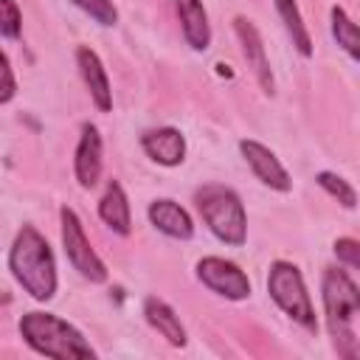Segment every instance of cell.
Returning a JSON list of instances; mask_svg holds the SVG:
<instances>
[{"instance_id": "4fadbf2b", "label": "cell", "mask_w": 360, "mask_h": 360, "mask_svg": "<svg viewBox=\"0 0 360 360\" xmlns=\"http://www.w3.org/2000/svg\"><path fill=\"white\" fill-rule=\"evenodd\" d=\"M180 25H183V37L194 51H205L211 45V22H208V11L202 6V0H174Z\"/></svg>"}, {"instance_id": "8fae6325", "label": "cell", "mask_w": 360, "mask_h": 360, "mask_svg": "<svg viewBox=\"0 0 360 360\" xmlns=\"http://www.w3.org/2000/svg\"><path fill=\"white\" fill-rule=\"evenodd\" d=\"M76 65H79V73L90 90V98L93 104L101 110V112H110L112 110V90H110V79H107V70L98 59V53L87 45H82L76 51Z\"/></svg>"}, {"instance_id": "ac0fdd59", "label": "cell", "mask_w": 360, "mask_h": 360, "mask_svg": "<svg viewBox=\"0 0 360 360\" xmlns=\"http://www.w3.org/2000/svg\"><path fill=\"white\" fill-rule=\"evenodd\" d=\"M332 34H335L338 45H340L352 59H357V25H354V20H352L340 6L332 8Z\"/></svg>"}, {"instance_id": "3957f363", "label": "cell", "mask_w": 360, "mask_h": 360, "mask_svg": "<svg viewBox=\"0 0 360 360\" xmlns=\"http://www.w3.org/2000/svg\"><path fill=\"white\" fill-rule=\"evenodd\" d=\"M20 335L37 354H45L53 360L96 357L93 346L82 338V332L51 312H25L20 318Z\"/></svg>"}, {"instance_id": "7c38bea8", "label": "cell", "mask_w": 360, "mask_h": 360, "mask_svg": "<svg viewBox=\"0 0 360 360\" xmlns=\"http://www.w3.org/2000/svg\"><path fill=\"white\" fill-rule=\"evenodd\" d=\"M143 152L160 166H177L186 155V138L174 127H158L141 135Z\"/></svg>"}, {"instance_id": "d6986e66", "label": "cell", "mask_w": 360, "mask_h": 360, "mask_svg": "<svg viewBox=\"0 0 360 360\" xmlns=\"http://www.w3.org/2000/svg\"><path fill=\"white\" fill-rule=\"evenodd\" d=\"M315 180H318V186H321L323 191H329L332 197H338L340 205H346V208H354V205H357V194H354V188H352L343 177H338V174H332V172H318Z\"/></svg>"}, {"instance_id": "7402d4cb", "label": "cell", "mask_w": 360, "mask_h": 360, "mask_svg": "<svg viewBox=\"0 0 360 360\" xmlns=\"http://www.w3.org/2000/svg\"><path fill=\"white\" fill-rule=\"evenodd\" d=\"M14 93H17V79H14V70H11L8 56L0 51V104L11 101Z\"/></svg>"}, {"instance_id": "ba28073f", "label": "cell", "mask_w": 360, "mask_h": 360, "mask_svg": "<svg viewBox=\"0 0 360 360\" xmlns=\"http://www.w3.org/2000/svg\"><path fill=\"white\" fill-rule=\"evenodd\" d=\"M239 152L245 155V160H248V166H250V172L267 186V188H276V191H290V174H287V169L278 163V158L264 146V143H259V141H250V138H245V141H239Z\"/></svg>"}, {"instance_id": "9a60e30c", "label": "cell", "mask_w": 360, "mask_h": 360, "mask_svg": "<svg viewBox=\"0 0 360 360\" xmlns=\"http://www.w3.org/2000/svg\"><path fill=\"white\" fill-rule=\"evenodd\" d=\"M149 222L172 239H191V233H194V222H191L188 211L183 205H177L174 200H155L149 205Z\"/></svg>"}, {"instance_id": "e0dca14e", "label": "cell", "mask_w": 360, "mask_h": 360, "mask_svg": "<svg viewBox=\"0 0 360 360\" xmlns=\"http://www.w3.org/2000/svg\"><path fill=\"white\" fill-rule=\"evenodd\" d=\"M273 3H276L278 17L284 20V28H287V34H290L295 51H298L301 56H312V37H309V31H307V25H304V17H301V11H298V3H295V0H273Z\"/></svg>"}, {"instance_id": "2e32d148", "label": "cell", "mask_w": 360, "mask_h": 360, "mask_svg": "<svg viewBox=\"0 0 360 360\" xmlns=\"http://www.w3.org/2000/svg\"><path fill=\"white\" fill-rule=\"evenodd\" d=\"M143 315H146L149 326H152L155 332H160L172 346H186V329H183L177 312H174L163 298L149 295V298L143 301Z\"/></svg>"}, {"instance_id": "44dd1931", "label": "cell", "mask_w": 360, "mask_h": 360, "mask_svg": "<svg viewBox=\"0 0 360 360\" xmlns=\"http://www.w3.org/2000/svg\"><path fill=\"white\" fill-rule=\"evenodd\" d=\"M87 17H93L98 25H115L118 22V11L112 0H73Z\"/></svg>"}, {"instance_id": "277c9868", "label": "cell", "mask_w": 360, "mask_h": 360, "mask_svg": "<svg viewBox=\"0 0 360 360\" xmlns=\"http://www.w3.org/2000/svg\"><path fill=\"white\" fill-rule=\"evenodd\" d=\"M197 211L205 219V225L211 228V233L225 242V245H245L248 239V217H245V205L239 200L236 191L225 188V186H202L194 194Z\"/></svg>"}, {"instance_id": "8992f818", "label": "cell", "mask_w": 360, "mask_h": 360, "mask_svg": "<svg viewBox=\"0 0 360 360\" xmlns=\"http://www.w3.org/2000/svg\"><path fill=\"white\" fill-rule=\"evenodd\" d=\"M59 219H62V245H65L68 262L73 264V270H79L82 278H87L93 284H101L107 278V267L98 259V253L93 250V245L87 242L84 228H82V219L68 205L59 211Z\"/></svg>"}, {"instance_id": "603a6c76", "label": "cell", "mask_w": 360, "mask_h": 360, "mask_svg": "<svg viewBox=\"0 0 360 360\" xmlns=\"http://www.w3.org/2000/svg\"><path fill=\"white\" fill-rule=\"evenodd\" d=\"M335 253H338V259H340L343 264H349L352 270L360 267V245H357L354 239H349V236L338 239V242H335Z\"/></svg>"}, {"instance_id": "ffe728a7", "label": "cell", "mask_w": 360, "mask_h": 360, "mask_svg": "<svg viewBox=\"0 0 360 360\" xmlns=\"http://www.w3.org/2000/svg\"><path fill=\"white\" fill-rule=\"evenodd\" d=\"M22 31V14L14 0H0V37L6 39H20Z\"/></svg>"}, {"instance_id": "7a4b0ae2", "label": "cell", "mask_w": 360, "mask_h": 360, "mask_svg": "<svg viewBox=\"0 0 360 360\" xmlns=\"http://www.w3.org/2000/svg\"><path fill=\"white\" fill-rule=\"evenodd\" d=\"M323 309H326V326L332 335V343L343 360L357 357V309H360V292L352 276L340 267H326L323 270Z\"/></svg>"}, {"instance_id": "5bb4252c", "label": "cell", "mask_w": 360, "mask_h": 360, "mask_svg": "<svg viewBox=\"0 0 360 360\" xmlns=\"http://www.w3.org/2000/svg\"><path fill=\"white\" fill-rule=\"evenodd\" d=\"M98 217L118 236H129V231H132V214H129V200H127V194H124V188H121L118 180H110L107 183V191L98 200Z\"/></svg>"}, {"instance_id": "52a82bcc", "label": "cell", "mask_w": 360, "mask_h": 360, "mask_svg": "<svg viewBox=\"0 0 360 360\" xmlns=\"http://www.w3.org/2000/svg\"><path fill=\"white\" fill-rule=\"evenodd\" d=\"M197 276L211 292H217L228 301H242V298L250 295V278L242 273L239 264H233L228 259H219V256L200 259L197 262Z\"/></svg>"}, {"instance_id": "5b68a950", "label": "cell", "mask_w": 360, "mask_h": 360, "mask_svg": "<svg viewBox=\"0 0 360 360\" xmlns=\"http://www.w3.org/2000/svg\"><path fill=\"white\" fill-rule=\"evenodd\" d=\"M267 292L270 298L307 332H318V318L312 298L307 292L304 276L292 262H273L267 273Z\"/></svg>"}, {"instance_id": "9c48e42d", "label": "cell", "mask_w": 360, "mask_h": 360, "mask_svg": "<svg viewBox=\"0 0 360 360\" xmlns=\"http://www.w3.org/2000/svg\"><path fill=\"white\" fill-rule=\"evenodd\" d=\"M233 28H236V37H239V42H242V53H245L248 65L253 68V73H256L262 90L273 96L276 82H273V70H270V62H267V53H264V42H262L256 25H253L250 20H245V17H236V20H233Z\"/></svg>"}, {"instance_id": "30bf717a", "label": "cell", "mask_w": 360, "mask_h": 360, "mask_svg": "<svg viewBox=\"0 0 360 360\" xmlns=\"http://www.w3.org/2000/svg\"><path fill=\"white\" fill-rule=\"evenodd\" d=\"M73 172H76V180L82 188H93L101 177V135L93 124H82Z\"/></svg>"}, {"instance_id": "6da1fadb", "label": "cell", "mask_w": 360, "mask_h": 360, "mask_svg": "<svg viewBox=\"0 0 360 360\" xmlns=\"http://www.w3.org/2000/svg\"><path fill=\"white\" fill-rule=\"evenodd\" d=\"M8 267L17 284L37 301H51L56 292V264L48 239L31 228L22 225L20 233L14 236L11 253H8Z\"/></svg>"}]
</instances>
